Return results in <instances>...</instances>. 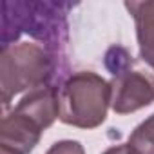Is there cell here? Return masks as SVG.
Returning a JSON list of instances; mask_svg holds the SVG:
<instances>
[{
	"label": "cell",
	"mask_w": 154,
	"mask_h": 154,
	"mask_svg": "<svg viewBox=\"0 0 154 154\" xmlns=\"http://www.w3.org/2000/svg\"><path fill=\"white\" fill-rule=\"evenodd\" d=\"M105 65L112 72L111 107L116 114H131L154 102V69L141 58L114 45L105 54Z\"/></svg>",
	"instance_id": "3"
},
{
	"label": "cell",
	"mask_w": 154,
	"mask_h": 154,
	"mask_svg": "<svg viewBox=\"0 0 154 154\" xmlns=\"http://www.w3.org/2000/svg\"><path fill=\"white\" fill-rule=\"evenodd\" d=\"M42 129L26 114L13 109L2 118L0 125V147L18 154H29L40 141Z\"/></svg>",
	"instance_id": "4"
},
{
	"label": "cell",
	"mask_w": 154,
	"mask_h": 154,
	"mask_svg": "<svg viewBox=\"0 0 154 154\" xmlns=\"http://www.w3.org/2000/svg\"><path fill=\"white\" fill-rule=\"evenodd\" d=\"M15 109L29 116L42 131H45L54 123L56 118H60V93L53 85L35 89L26 94Z\"/></svg>",
	"instance_id": "5"
},
{
	"label": "cell",
	"mask_w": 154,
	"mask_h": 154,
	"mask_svg": "<svg viewBox=\"0 0 154 154\" xmlns=\"http://www.w3.org/2000/svg\"><path fill=\"white\" fill-rule=\"evenodd\" d=\"M111 84L93 71L71 74L60 89V120L78 129H96L107 118Z\"/></svg>",
	"instance_id": "2"
},
{
	"label": "cell",
	"mask_w": 154,
	"mask_h": 154,
	"mask_svg": "<svg viewBox=\"0 0 154 154\" xmlns=\"http://www.w3.org/2000/svg\"><path fill=\"white\" fill-rule=\"evenodd\" d=\"M45 154H85V150L80 141L62 140V141H56L54 145H51V149Z\"/></svg>",
	"instance_id": "8"
},
{
	"label": "cell",
	"mask_w": 154,
	"mask_h": 154,
	"mask_svg": "<svg viewBox=\"0 0 154 154\" xmlns=\"http://www.w3.org/2000/svg\"><path fill=\"white\" fill-rule=\"evenodd\" d=\"M0 154H18V152L9 150V149H6V147H0Z\"/></svg>",
	"instance_id": "10"
},
{
	"label": "cell",
	"mask_w": 154,
	"mask_h": 154,
	"mask_svg": "<svg viewBox=\"0 0 154 154\" xmlns=\"http://www.w3.org/2000/svg\"><path fill=\"white\" fill-rule=\"evenodd\" d=\"M125 8L136 22V36L140 45V58L154 69V0L125 2Z\"/></svg>",
	"instance_id": "6"
},
{
	"label": "cell",
	"mask_w": 154,
	"mask_h": 154,
	"mask_svg": "<svg viewBox=\"0 0 154 154\" xmlns=\"http://www.w3.org/2000/svg\"><path fill=\"white\" fill-rule=\"evenodd\" d=\"M103 154H134L131 150V147L125 143V145H114V147H109Z\"/></svg>",
	"instance_id": "9"
},
{
	"label": "cell",
	"mask_w": 154,
	"mask_h": 154,
	"mask_svg": "<svg viewBox=\"0 0 154 154\" xmlns=\"http://www.w3.org/2000/svg\"><path fill=\"white\" fill-rule=\"evenodd\" d=\"M127 145L134 154H154V114H150L132 131Z\"/></svg>",
	"instance_id": "7"
},
{
	"label": "cell",
	"mask_w": 154,
	"mask_h": 154,
	"mask_svg": "<svg viewBox=\"0 0 154 154\" xmlns=\"http://www.w3.org/2000/svg\"><path fill=\"white\" fill-rule=\"evenodd\" d=\"M56 67V56L35 42H18L2 47L0 53V91L2 105L24 93L49 85Z\"/></svg>",
	"instance_id": "1"
}]
</instances>
